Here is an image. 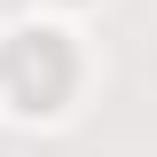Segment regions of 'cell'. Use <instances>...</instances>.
Returning <instances> with one entry per match:
<instances>
[{
	"label": "cell",
	"instance_id": "obj_1",
	"mask_svg": "<svg viewBox=\"0 0 157 157\" xmlns=\"http://www.w3.org/2000/svg\"><path fill=\"white\" fill-rule=\"evenodd\" d=\"M8 71H16V102L24 110H55V94L71 86V47L55 32H24L8 47Z\"/></svg>",
	"mask_w": 157,
	"mask_h": 157
}]
</instances>
